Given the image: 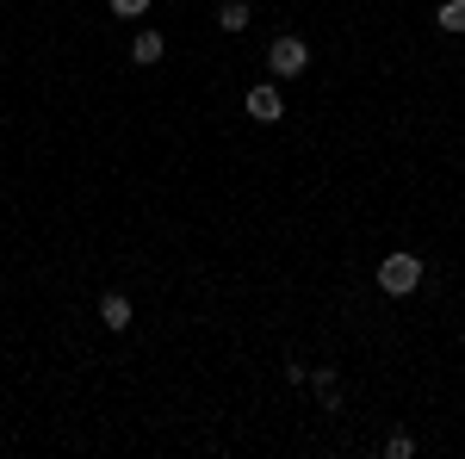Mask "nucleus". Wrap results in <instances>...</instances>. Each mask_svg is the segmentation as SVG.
<instances>
[{
  "label": "nucleus",
  "instance_id": "5",
  "mask_svg": "<svg viewBox=\"0 0 465 459\" xmlns=\"http://www.w3.org/2000/svg\"><path fill=\"white\" fill-rule=\"evenodd\" d=\"M162 56H168V37L162 32H137L131 37V63H137V69H155Z\"/></svg>",
  "mask_w": 465,
  "mask_h": 459
},
{
  "label": "nucleus",
  "instance_id": "2",
  "mask_svg": "<svg viewBox=\"0 0 465 459\" xmlns=\"http://www.w3.org/2000/svg\"><path fill=\"white\" fill-rule=\"evenodd\" d=\"M267 69H273V81H298V75L311 69V44L304 37H273V50H267Z\"/></svg>",
  "mask_w": 465,
  "mask_h": 459
},
{
  "label": "nucleus",
  "instance_id": "7",
  "mask_svg": "<svg viewBox=\"0 0 465 459\" xmlns=\"http://www.w3.org/2000/svg\"><path fill=\"white\" fill-rule=\"evenodd\" d=\"M311 385H317L322 410H329V416H341V379H335V366H317V373H311Z\"/></svg>",
  "mask_w": 465,
  "mask_h": 459
},
{
  "label": "nucleus",
  "instance_id": "3",
  "mask_svg": "<svg viewBox=\"0 0 465 459\" xmlns=\"http://www.w3.org/2000/svg\"><path fill=\"white\" fill-rule=\"evenodd\" d=\"M242 106H249V118H261V125H280V118H286V100H280V87H273V81L249 87V100H242Z\"/></svg>",
  "mask_w": 465,
  "mask_h": 459
},
{
  "label": "nucleus",
  "instance_id": "1",
  "mask_svg": "<svg viewBox=\"0 0 465 459\" xmlns=\"http://www.w3.org/2000/svg\"><path fill=\"white\" fill-rule=\"evenodd\" d=\"M422 285V261L410 254V248H391L385 261H379V292H391V298H410Z\"/></svg>",
  "mask_w": 465,
  "mask_h": 459
},
{
  "label": "nucleus",
  "instance_id": "6",
  "mask_svg": "<svg viewBox=\"0 0 465 459\" xmlns=\"http://www.w3.org/2000/svg\"><path fill=\"white\" fill-rule=\"evenodd\" d=\"M254 25V13H249V0H217V32H249Z\"/></svg>",
  "mask_w": 465,
  "mask_h": 459
},
{
  "label": "nucleus",
  "instance_id": "8",
  "mask_svg": "<svg viewBox=\"0 0 465 459\" xmlns=\"http://www.w3.org/2000/svg\"><path fill=\"white\" fill-rule=\"evenodd\" d=\"M434 25L447 37H460L465 32V0H440V13H434Z\"/></svg>",
  "mask_w": 465,
  "mask_h": 459
},
{
  "label": "nucleus",
  "instance_id": "9",
  "mask_svg": "<svg viewBox=\"0 0 465 459\" xmlns=\"http://www.w3.org/2000/svg\"><path fill=\"white\" fill-rule=\"evenodd\" d=\"M112 13H118V19H143L149 13V0H106Z\"/></svg>",
  "mask_w": 465,
  "mask_h": 459
},
{
  "label": "nucleus",
  "instance_id": "4",
  "mask_svg": "<svg viewBox=\"0 0 465 459\" xmlns=\"http://www.w3.org/2000/svg\"><path fill=\"white\" fill-rule=\"evenodd\" d=\"M100 323H106L112 335H124V329L137 323V311H131V298H124V292H106V298H100Z\"/></svg>",
  "mask_w": 465,
  "mask_h": 459
},
{
  "label": "nucleus",
  "instance_id": "10",
  "mask_svg": "<svg viewBox=\"0 0 465 459\" xmlns=\"http://www.w3.org/2000/svg\"><path fill=\"white\" fill-rule=\"evenodd\" d=\"M385 454H391V459H410V454H416V434H391V441H385Z\"/></svg>",
  "mask_w": 465,
  "mask_h": 459
}]
</instances>
